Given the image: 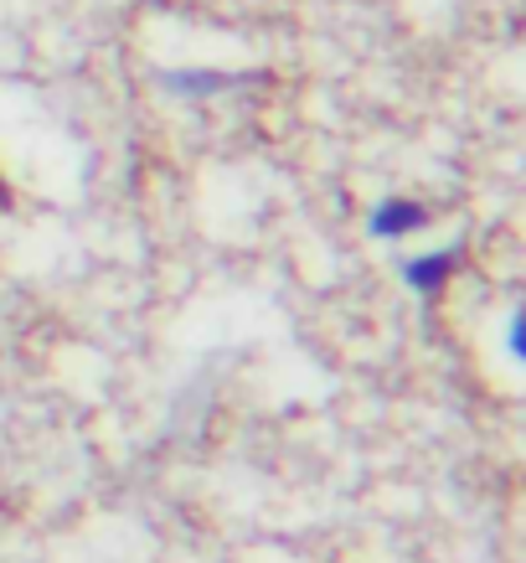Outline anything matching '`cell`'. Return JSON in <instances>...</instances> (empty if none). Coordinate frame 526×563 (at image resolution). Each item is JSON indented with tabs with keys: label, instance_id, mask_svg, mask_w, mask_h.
<instances>
[{
	"label": "cell",
	"instance_id": "6da1fadb",
	"mask_svg": "<svg viewBox=\"0 0 526 563\" xmlns=\"http://www.w3.org/2000/svg\"><path fill=\"white\" fill-rule=\"evenodd\" d=\"M367 228H372V239H407V233L428 228V207L413 197H382L367 212Z\"/></svg>",
	"mask_w": 526,
	"mask_h": 563
},
{
	"label": "cell",
	"instance_id": "7a4b0ae2",
	"mask_svg": "<svg viewBox=\"0 0 526 563\" xmlns=\"http://www.w3.org/2000/svg\"><path fill=\"white\" fill-rule=\"evenodd\" d=\"M459 269V249H434V254H413L403 264V285L413 295H439Z\"/></svg>",
	"mask_w": 526,
	"mask_h": 563
},
{
	"label": "cell",
	"instance_id": "3957f363",
	"mask_svg": "<svg viewBox=\"0 0 526 563\" xmlns=\"http://www.w3.org/2000/svg\"><path fill=\"white\" fill-rule=\"evenodd\" d=\"M160 84L170 93H187V99H206V93H222V88L248 84V73H212V68H166Z\"/></svg>",
	"mask_w": 526,
	"mask_h": 563
},
{
	"label": "cell",
	"instance_id": "277c9868",
	"mask_svg": "<svg viewBox=\"0 0 526 563\" xmlns=\"http://www.w3.org/2000/svg\"><path fill=\"white\" fill-rule=\"evenodd\" d=\"M506 352L511 357H522L526 342H522V310H511V321H506Z\"/></svg>",
	"mask_w": 526,
	"mask_h": 563
},
{
	"label": "cell",
	"instance_id": "5b68a950",
	"mask_svg": "<svg viewBox=\"0 0 526 563\" xmlns=\"http://www.w3.org/2000/svg\"><path fill=\"white\" fill-rule=\"evenodd\" d=\"M5 207H11V191H5V181H0V212H5Z\"/></svg>",
	"mask_w": 526,
	"mask_h": 563
}]
</instances>
